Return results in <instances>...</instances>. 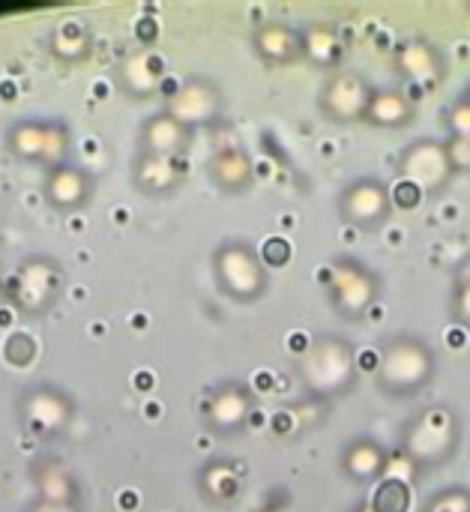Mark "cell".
Instances as JSON below:
<instances>
[{"label":"cell","instance_id":"6da1fadb","mask_svg":"<svg viewBox=\"0 0 470 512\" xmlns=\"http://www.w3.org/2000/svg\"><path fill=\"white\" fill-rule=\"evenodd\" d=\"M438 375V351L420 333H393L384 339L375 366V387L390 399L420 396Z\"/></svg>","mask_w":470,"mask_h":512},{"label":"cell","instance_id":"7a4b0ae2","mask_svg":"<svg viewBox=\"0 0 470 512\" xmlns=\"http://www.w3.org/2000/svg\"><path fill=\"white\" fill-rule=\"evenodd\" d=\"M294 372L312 396L339 399L357 384V351L348 339L321 333L294 357Z\"/></svg>","mask_w":470,"mask_h":512},{"label":"cell","instance_id":"3957f363","mask_svg":"<svg viewBox=\"0 0 470 512\" xmlns=\"http://www.w3.org/2000/svg\"><path fill=\"white\" fill-rule=\"evenodd\" d=\"M462 447V420L447 405H432L414 414L402 426L399 456L408 459L417 471H435L447 465Z\"/></svg>","mask_w":470,"mask_h":512},{"label":"cell","instance_id":"277c9868","mask_svg":"<svg viewBox=\"0 0 470 512\" xmlns=\"http://www.w3.org/2000/svg\"><path fill=\"white\" fill-rule=\"evenodd\" d=\"M210 273L219 294L237 306H255L270 288V270L261 249L246 237H225L210 255Z\"/></svg>","mask_w":470,"mask_h":512},{"label":"cell","instance_id":"5b68a950","mask_svg":"<svg viewBox=\"0 0 470 512\" xmlns=\"http://www.w3.org/2000/svg\"><path fill=\"white\" fill-rule=\"evenodd\" d=\"M66 267L54 258V255H27L21 258L9 279H6V297L12 303L15 312L27 315V318H39V315H48L57 300L63 297L66 291Z\"/></svg>","mask_w":470,"mask_h":512},{"label":"cell","instance_id":"8992f818","mask_svg":"<svg viewBox=\"0 0 470 512\" xmlns=\"http://www.w3.org/2000/svg\"><path fill=\"white\" fill-rule=\"evenodd\" d=\"M384 282L363 258L336 255L327 264V303L342 321H360L378 303Z\"/></svg>","mask_w":470,"mask_h":512},{"label":"cell","instance_id":"52a82bcc","mask_svg":"<svg viewBox=\"0 0 470 512\" xmlns=\"http://www.w3.org/2000/svg\"><path fill=\"white\" fill-rule=\"evenodd\" d=\"M21 429L39 441H57L75 420V399L51 381H36L15 399Z\"/></svg>","mask_w":470,"mask_h":512},{"label":"cell","instance_id":"ba28073f","mask_svg":"<svg viewBox=\"0 0 470 512\" xmlns=\"http://www.w3.org/2000/svg\"><path fill=\"white\" fill-rule=\"evenodd\" d=\"M72 132L63 120L51 117H24L6 129V147L15 159L39 168H54L69 162Z\"/></svg>","mask_w":470,"mask_h":512},{"label":"cell","instance_id":"9c48e42d","mask_svg":"<svg viewBox=\"0 0 470 512\" xmlns=\"http://www.w3.org/2000/svg\"><path fill=\"white\" fill-rule=\"evenodd\" d=\"M336 210H339L342 222L357 231H381V228H387V222L396 213L393 189L387 180H381L375 174H360L342 186V192L336 198Z\"/></svg>","mask_w":470,"mask_h":512},{"label":"cell","instance_id":"30bf717a","mask_svg":"<svg viewBox=\"0 0 470 512\" xmlns=\"http://www.w3.org/2000/svg\"><path fill=\"white\" fill-rule=\"evenodd\" d=\"M372 96H375V87L363 72L336 69L324 78L318 90V111L327 123H336V126L363 123Z\"/></svg>","mask_w":470,"mask_h":512},{"label":"cell","instance_id":"8fae6325","mask_svg":"<svg viewBox=\"0 0 470 512\" xmlns=\"http://www.w3.org/2000/svg\"><path fill=\"white\" fill-rule=\"evenodd\" d=\"M255 414V396L243 381H222L204 402L201 420L216 438H237L249 429Z\"/></svg>","mask_w":470,"mask_h":512},{"label":"cell","instance_id":"7c38bea8","mask_svg":"<svg viewBox=\"0 0 470 512\" xmlns=\"http://www.w3.org/2000/svg\"><path fill=\"white\" fill-rule=\"evenodd\" d=\"M399 171H402L405 183L417 186L423 195H441L456 174L450 165L447 147L438 138L411 141L399 156Z\"/></svg>","mask_w":470,"mask_h":512},{"label":"cell","instance_id":"4fadbf2b","mask_svg":"<svg viewBox=\"0 0 470 512\" xmlns=\"http://www.w3.org/2000/svg\"><path fill=\"white\" fill-rule=\"evenodd\" d=\"M96 198V177L78 162L54 165L42 174V201L54 213H81Z\"/></svg>","mask_w":470,"mask_h":512},{"label":"cell","instance_id":"5bb4252c","mask_svg":"<svg viewBox=\"0 0 470 512\" xmlns=\"http://www.w3.org/2000/svg\"><path fill=\"white\" fill-rule=\"evenodd\" d=\"M222 90L213 78H204V75H195V78H186L180 84V90L171 93L165 111L174 114L180 123H186L189 129L192 126H201V123H210L222 114Z\"/></svg>","mask_w":470,"mask_h":512},{"label":"cell","instance_id":"9a60e30c","mask_svg":"<svg viewBox=\"0 0 470 512\" xmlns=\"http://www.w3.org/2000/svg\"><path fill=\"white\" fill-rule=\"evenodd\" d=\"M192 147V129L180 123L165 108L150 114L138 129V153L165 156V159H186Z\"/></svg>","mask_w":470,"mask_h":512},{"label":"cell","instance_id":"2e32d148","mask_svg":"<svg viewBox=\"0 0 470 512\" xmlns=\"http://www.w3.org/2000/svg\"><path fill=\"white\" fill-rule=\"evenodd\" d=\"M30 480L36 489V501L66 512L81 510V486L63 462L39 456L30 468Z\"/></svg>","mask_w":470,"mask_h":512},{"label":"cell","instance_id":"e0dca14e","mask_svg":"<svg viewBox=\"0 0 470 512\" xmlns=\"http://www.w3.org/2000/svg\"><path fill=\"white\" fill-rule=\"evenodd\" d=\"M387 468H390V450L372 435L351 438L342 450V459H339L342 477L354 486H369V483L384 480Z\"/></svg>","mask_w":470,"mask_h":512},{"label":"cell","instance_id":"ac0fdd59","mask_svg":"<svg viewBox=\"0 0 470 512\" xmlns=\"http://www.w3.org/2000/svg\"><path fill=\"white\" fill-rule=\"evenodd\" d=\"M393 63L411 84H420V87H435L444 78V69H447L444 51L429 39L402 42L396 48V54H393Z\"/></svg>","mask_w":470,"mask_h":512},{"label":"cell","instance_id":"d6986e66","mask_svg":"<svg viewBox=\"0 0 470 512\" xmlns=\"http://www.w3.org/2000/svg\"><path fill=\"white\" fill-rule=\"evenodd\" d=\"M186 180V159H165V156H147L138 153L132 162V183L138 192L150 198L174 195Z\"/></svg>","mask_w":470,"mask_h":512},{"label":"cell","instance_id":"ffe728a7","mask_svg":"<svg viewBox=\"0 0 470 512\" xmlns=\"http://www.w3.org/2000/svg\"><path fill=\"white\" fill-rule=\"evenodd\" d=\"M210 183L225 195H246L255 186V165L249 153L237 144L219 147L207 162Z\"/></svg>","mask_w":470,"mask_h":512},{"label":"cell","instance_id":"44dd1931","mask_svg":"<svg viewBox=\"0 0 470 512\" xmlns=\"http://www.w3.org/2000/svg\"><path fill=\"white\" fill-rule=\"evenodd\" d=\"M195 489L207 507H231L243 495V471L228 459H207L195 477Z\"/></svg>","mask_w":470,"mask_h":512},{"label":"cell","instance_id":"7402d4cb","mask_svg":"<svg viewBox=\"0 0 470 512\" xmlns=\"http://www.w3.org/2000/svg\"><path fill=\"white\" fill-rule=\"evenodd\" d=\"M252 45L255 54L270 63V66H291L303 60L300 48V27L285 24V21H264L252 30Z\"/></svg>","mask_w":470,"mask_h":512},{"label":"cell","instance_id":"603a6c76","mask_svg":"<svg viewBox=\"0 0 470 512\" xmlns=\"http://www.w3.org/2000/svg\"><path fill=\"white\" fill-rule=\"evenodd\" d=\"M300 48L303 60H309L321 72H336L345 57V42L339 36V27L330 21H315L309 27H300Z\"/></svg>","mask_w":470,"mask_h":512},{"label":"cell","instance_id":"cb8c5ba5","mask_svg":"<svg viewBox=\"0 0 470 512\" xmlns=\"http://www.w3.org/2000/svg\"><path fill=\"white\" fill-rule=\"evenodd\" d=\"M162 78H165V60L156 51H147V48L132 54L117 72L120 90H126L132 99H150L159 90Z\"/></svg>","mask_w":470,"mask_h":512},{"label":"cell","instance_id":"d4e9b609","mask_svg":"<svg viewBox=\"0 0 470 512\" xmlns=\"http://www.w3.org/2000/svg\"><path fill=\"white\" fill-rule=\"evenodd\" d=\"M414 114H417L414 99L399 87H387V90H375L363 123L378 129H405L414 123Z\"/></svg>","mask_w":470,"mask_h":512},{"label":"cell","instance_id":"484cf974","mask_svg":"<svg viewBox=\"0 0 470 512\" xmlns=\"http://www.w3.org/2000/svg\"><path fill=\"white\" fill-rule=\"evenodd\" d=\"M90 30L87 24L69 18V21H60L54 36H51V51L63 60H81L87 51H90Z\"/></svg>","mask_w":470,"mask_h":512},{"label":"cell","instance_id":"4316f807","mask_svg":"<svg viewBox=\"0 0 470 512\" xmlns=\"http://www.w3.org/2000/svg\"><path fill=\"white\" fill-rule=\"evenodd\" d=\"M372 510L375 512H408L411 510V486L405 477H384L375 483L372 492Z\"/></svg>","mask_w":470,"mask_h":512},{"label":"cell","instance_id":"83f0119b","mask_svg":"<svg viewBox=\"0 0 470 512\" xmlns=\"http://www.w3.org/2000/svg\"><path fill=\"white\" fill-rule=\"evenodd\" d=\"M420 512H470V489L468 486H447L438 489L435 495L426 498Z\"/></svg>","mask_w":470,"mask_h":512},{"label":"cell","instance_id":"f1b7e54d","mask_svg":"<svg viewBox=\"0 0 470 512\" xmlns=\"http://www.w3.org/2000/svg\"><path fill=\"white\" fill-rule=\"evenodd\" d=\"M450 318L470 330V267L456 279L453 291H450Z\"/></svg>","mask_w":470,"mask_h":512},{"label":"cell","instance_id":"f546056e","mask_svg":"<svg viewBox=\"0 0 470 512\" xmlns=\"http://www.w3.org/2000/svg\"><path fill=\"white\" fill-rule=\"evenodd\" d=\"M261 258H264L267 270H270V267H285V264H288V258H291V246H288V240H282V237H270V240L261 246Z\"/></svg>","mask_w":470,"mask_h":512},{"label":"cell","instance_id":"4dcf8cb0","mask_svg":"<svg viewBox=\"0 0 470 512\" xmlns=\"http://www.w3.org/2000/svg\"><path fill=\"white\" fill-rule=\"evenodd\" d=\"M444 147H447L453 171H470V135H465V138H447Z\"/></svg>","mask_w":470,"mask_h":512},{"label":"cell","instance_id":"1f68e13d","mask_svg":"<svg viewBox=\"0 0 470 512\" xmlns=\"http://www.w3.org/2000/svg\"><path fill=\"white\" fill-rule=\"evenodd\" d=\"M447 129H450V138H465V135H470V108L462 99L447 111Z\"/></svg>","mask_w":470,"mask_h":512},{"label":"cell","instance_id":"d6a6232c","mask_svg":"<svg viewBox=\"0 0 470 512\" xmlns=\"http://www.w3.org/2000/svg\"><path fill=\"white\" fill-rule=\"evenodd\" d=\"M24 512H66V510H57V507H48V504H42V501H33L30 507Z\"/></svg>","mask_w":470,"mask_h":512},{"label":"cell","instance_id":"836d02e7","mask_svg":"<svg viewBox=\"0 0 470 512\" xmlns=\"http://www.w3.org/2000/svg\"><path fill=\"white\" fill-rule=\"evenodd\" d=\"M354 512H375V510H372V504L366 501V504H360V507H357V510H354Z\"/></svg>","mask_w":470,"mask_h":512},{"label":"cell","instance_id":"e575fe53","mask_svg":"<svg viewBox=\"0 0 470 512\" xmlns=\"http://www.w3.org/2000/svg\"><path fill=\"white\" fill-rule=\"evenodd\" d=\"M462 102H465V105H468V108H470V84H468V87H465V93H462Z\"/></svg>","mask_w":470,"mask_h":512}]
</instances>
